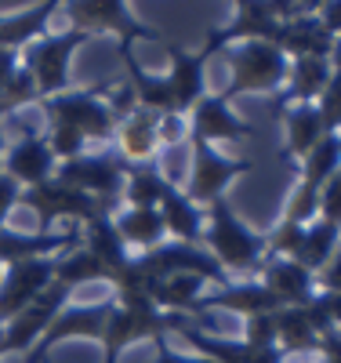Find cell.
<instances>
[{
    "label": "cell",
    "mask_w": 341,
    "mask_h": 363,
    "mask_svg": "<svg viewBox=\"0 0 341 363\" xmlns=\"http://www.w3.org/2000/svg\"><path fill=\"white\" fill-rule=\"evenodd\" d=\"M203 251L218 262L229 277L233 272H258L265 255V236L243 225L240 215L229 207V200H214L203 207Z\"/></svg>",
    "instance_id": "cell-1"
},
{
    "label": "cell",
    "mask_w": 341,
    "mask_h": 363,
    "mask_svg": "<svg viewBox=\"0 0 341 363\" xmlns=\"http://www.w3.org/2000/svg\"><path fill=\"white\" fill-rule=\"evenodd\" d=\"M229 69L233 80L222 91V99L233 106V99L240 95H280V87L287 84L291 58L272 40H243L229 48Z\"/></svg>",
    "instance_id": "cell-2"
},
{
    "label": "cell",
    "mask_w": 341,
    "mask_h": 363,
    "mask_svg": "<svg viewBox=\"0 0 341 363\" xmlns=\"http://www.w3.org/2000/svg\"><path fill=\"white\" fill-rule=\"evenodd\" d=\"M106 84L99 87H77V91H62V95L40 99V109L51 116V124L73 128L87 142H113L116 135V116L102 99Z\"/></svg>",
    "instance_id": "cell-3"
},
{
    "label": "cell",
    "mask_w": 341,
    "mask_h": 363,
    "mask_svg": "<svg viewBox=\"0 0 341 363\" xmlns=\"http://www.w3.org/2000/svg\"><path fill=\"white\" fill-rule=\"evenodd\" d=\"M73 22V29L87 37H99V33H113L120 37V48H131L135 40H160L164 44V33L160 29L145 26L131 4L123 0H73V4H62Z\"/></svg>",
    "instance_id": "cell-4"
},
{
    "label": "cell",
    "mask_w": 341,
    "mask_h": 363,
    "mask_svg": "<svg viewBox=\"0 0 341 363\" xmlns=\"http://www.w3.org/2000/svg\"><path fill=\"white\" fill-rule=\"evenodd\" d=\"M247 171H251V160H233V157L218 153L214 145L189 138V178H185L181 193L196 207H207L214 200H222L225 189Z\"/></svg>",
    "instance_id": "cell-5"
},
{
    "label": "cell",
    "mask_w": 341,
    "mask_h": 363,
    "mask_svg": "<svg viewBox=\"0 0 341 363\" xmlns=\"http://www.w3.org/2000/svg\"><path fill=\"white\" fill-rule=\"evenodd\" d=\"M18 203H29L40 215V233H51V225L58 218H69V225H87L91 218H99V215H113L102 200L87 196V193L66 186V182H58V178H47V182H40V186H33V189H22Z\"/></svg>",
    "instance_id": "cell-6"
},
{
    "label": "cell",
    "mask_w": 341,
    "mask_h": 363,
    "mask_svg": "<svg viewBox=\"0 0 341 363\" xmlns=\"http://www.w3.org/2000/svg\"><path fill=\"white\" fill-rule=\"evenodd\" d=\"M55 178L66 182V186L87 193L102 200L113 215L120 207V193H123V178H128V164L120 157H109V153H84L77 160H66L55 167Z\"/></svg>",
    "instance_id": "cell-7"
},
{
    "label": "cell",
    "mask_w": 341,
    "mask_h": 363,
    "mask_svg": "<svg viewBox=\"0 0 341 363\" xmlns=\"http://www.w3.org/2000/svg\"><path fill=\"white\" fill-rule=\"evenodd\" d=\"M91 37L80 33V29H66V33H55V37H40L26 55V69L29 77L37 80V91L44 99L51 95H62L69 91V58L77 48H84Z\"/></svg>",
    "instance_id": "cell-8"
},
{
    "label": "cell",
    "mask_w": 341,
    "mask_h": 363,
    "mask_svg": "<svg viewBox=\"0 0 341 363\" xmlns=\"http://www.w3.org/2000/svg\"><path fill=\"white\" fill-rule=\"evenodd\" d=\"M69 287L51 284L44 294H37L29 306L0 327V356L4 352H33V345L44 338V330L55 323V316L69 306Z\"/></svg>",
    "instance_id": "cell-9"
},
{
    "label": "cell",
    "mask_w": 341,
    "mask_h": 363,
    "mask_svg": "<svg viewBox=\"0 0 341 363\" xmlns=\"http://www.w3.org/2000/svg\"><path fill=\"white\" fill-rule=\"evenodd\" d=\"M276 26H280V0H240V4H233V22L214 26L200 51L211 58V55L225 51L229 44L272 40Z\"/></svg>",
    "instance_id": "cell-10"
},
{
    "label": "cell",
    "mask_w": 341,
    "mask_h": 363,
    "mask_svg": "<svg viewBox=\"0 0 341 363\" xmlns=\"http://www.w3.org/2000/svg\"><path fill=\"white\" fill-rule=\"evenodd\" d=\"M135 258H138V265L149 272V277H157V280L174 277V272H193V277H200V280H207L214 287L233 284L229 272L214 262L203 247H193V244H174V240H164L160 247H152L145 255H135Z\"/></svg>",
    "instance_id": "cell-11"
},
{
    "label": "cell",
    "mask_w": 341,
    "mask_h": 363,
    "mask_svg": "<svg viewBox=\"0 0 341 363\" xmlns=\"http://www.w3.org/2000/svg\"><path fill=\"white\" fill-rule=\"evenodd\" d=\"M109 313H113V298L91 301V306H66V309L55 316V323L44 330V338L33 345V356H29L26 363H44L47 349H55L58 342H69V338L102 342L106 323H109Z\"/></svg>",
    "instance_id": "cell-12"
},
{
    "label": "cell",
    "mask_w": 341,
    "mask_h": 363,
    "mask_svg": "<svg viewBox=\"0 0 341 363\" xmlns=\"http://www.w3.org/2000/svg\"><path fill=\"white\" fill-rule=\"evenodd\" d=\"M55 284V258H29L15 262L8 277H0V327L15 320L37 294Z\"/></svg>",
    "instance_id": "cell-13"
},
{
    "label": "cell",
    "mask_w": 341,
    "mask_h": 363,
    "mask_svg": "<svg viewBox=\"0 0 341 363\" xmlns=\"http://www.w3.org/2000/svg\"><path fill=\"white\" fill-rule=\"evenodd\" d=\"M276 349L284 356H294V352H316L323 335H330V323L323 316V309L316 306V298L308 306H284L276 309Z\"/></svg>",
    "instance_id": "cell-14"
},
{
    "label": "cell",
    "mask_w": 341,
    "mask_h": 363,
    "mask_svg": "<svg viewBox=\"0 0 341 363\" xmlns=\"http://www.w3.org/2000/svg\"><path fill=\"white\" fill-rule=\"evenodd\" d=\"M164 51H167V58H171L167 84H171L174 113H178V116H189V109L207 95V77H203L207 55H203V51H189V48L174 44V40H164Z\"/></svg>",
    "instance_id": "cell-15"
},
{
    "label": "cell",
    "mask_w": 341,
    "mask_h": 363,
    "mask_svg": "<svg viewBox=\"0 0 341 363\" xmlns=\"http://www.w3.org/2000/svg\"><path fill=\"white\" fill-rule=\"evenodd\" d=\"M174 335L185 338L200 356H207L211 363H284L280 349H255L247 342H233V338H214L207 330H200L193 323V316H181Z\"/></svg>",
    "instance_id": "cell-16"
},
{
    "label": "cell",
    "mask_w": 341,
    "mask_h": 363,
    "mask_svg": "<svg viewBox=\"0 0 341 363\" xmlns=\"http://www.w3.org/2000/svg\"><path fill=\"white\" fill-rule=\"evenodd\" d=\"M251 135H255L251 124H243L222 95H203L189 109V138H196V142H207V145H214V142H243Z\"/></svg>",
    "instance_id": "cell-17"
},
{
    "label": "cell",
    "mask_w": 341,
    "mask_h": 363,
    "mask_svg": "<svg viewBox=\"0 0 341 363\" xmlns=\"http://www.w3.org/2000/svg\"><path fill=\"white\" fill-rule=\"evenodd\" d=\"M272 44L287 58H327L330 62V51H334V37L323 29L316 11H298V15L284 18L272 33Z\"/></svg>",
    "instance_id": "cell-18"
},
{
    "label": "cell",
    "mask_w": 341,
    "mask_h": 363,
    "mask_svg": "<svg viewBox=\"0 0 341 363\" xmlns=\"http://www.w3.org/2000/svg\"><path fill=\"white\" fill-rule=\"evenodd\" d=\"M160 120L157 113H145V109H131L128 116L116 120V149H120V160L123 164H152L160 153Z\"/></svg>",
    "instance_id": "cell-19"
},
{
    "label": "cell",
    "mask_w": 341,
    "mask_h": 363,
    "mask_svg": "<svg viewBox=\"0 0 341 363\" xmlns=\"http://www.w3.org/2000/svg\"><path fill=\"white\" fill-rule=\"evenodd\" d=\"M262 287L284 306H308L316 298V272L301 269L294 258H265L262 262Z\"/></svg>",
    "instance_id": "cell-20"
},
{
    "label": "cell",
    "mask_w": 341,
    "mask_h": 363,
    "mask_svg": "<svg viewBox=\"0 0 341 363\" xmlns=\"http://www.w3.org/2000/svg\"><path fill=\"white\" fill-rule=\"evenodd\" d=\"M0 167H4V174L15 178L18 186L33 189V186H40V182L55 178L58 160H55V153L47 149V138L26 135L22 142H15V145L8 149V157H4V164H0Z\"/></svg>",
    "instance_id": "cell-21"
},
{
    "label": "cell",
    "mask_w": 341,
    "mask_h": 363,
    "mask_svg": "<svg viewBox=\"0 0 341 363\" xmlns=\"http://www.w3.org/2000/svg\"><path fill=\"white\" fill-rule=\"evenodd\" d=\"M160 222H164V233L174 240V244H193V247H203V207H196L189 196L181 193V186H171L164 189L160 203Z\"/></svg>",
    "instance_id": "cell-22"
},
{
    "label": "cell",
    "mask_w": 341,
    "mask_h": 363,
    "mask_svg": "<svg viewBox=\"0 0 341 363\" xmlns=\"http://www.w3.org/2000/svg\"><path fill=\"white\" fill-rule=\"evenodd\" d=\"M211 309H225V313H236L243 320H251V316H262V313H276L280 301H276L258 280H240V284L218 287L211 298H200V316L211 313Z\"/></svg>",
    "instance_id": "cell-23"
},
{
    "label": "cell",
    "mask_w": 341,
    "mask_h": 363,
    "mask_svg": "<svg viewBox=\"0 0 341 363\" xmlns=\"http://www.w3.org/2000/svg\"><path fill=\"white\" fill-rule=\"evenodd\" d=\"M120 58H123V69H128V87L135 95V106L145 109V113H157V116H178L167 77L164 73H149L131 55V48H120Z\"/></svg>",
    "instance_id": "cell-24"
},
{
    "label": "cell",
    "mask_w": 341,
    "mask_h": 363,
    "mask_svg": "<svg viewBox=\"0 0 341 363\" xmlns=\"http://www.w3.org/2000/svg\"><path fill=\"white\" fill-rule=\"evenodd\" d=\"M330 62L327 58H291V69H287V84L280 87L276 95V113L287 109V106H298V102H316L323 95V87L330 80Z\"/></svg>",
    "instance_id": "cell-25"
},
{
    "label": "cell",
    "mask_w": 341,
    "mask_h": 363,
    "mask_svg": "<svg viewBox=\"0 0 341 363\" xmlns=\"http://www.w3.org/2000/svg\"><path fill=\"white\" fill-rule=\"evenodd\" d=\"M80 247L95 258L102 269H109V277H116V272L131 262V251L120 240V233L113 225V215H99V218H91L87 225H80Z\"/></svg>",
    "instance_id": "cell-26"
},
{
    "label": "cell",
    "mask_w": 341,
    "mask_h": 363,
    "mask_svg": "<svg viewBox=\"0 0 341 363\" xmlns=\"http://www.w3.org/2000/svg\"><path fill=\"white\" fill-rule=\"evenodd\" d=\"M113 225H116L120 240L128 244V251L135 247L138 255L160 247L164 240H167L157 207H123V211H116V215H113Z\"/></svg>",
    "instance_id": "cell-27"
},
{
    "label": "cell",
    "mask_w": 341,
    "mask_h": 363,
    "mask_svg": "<svg viewBox=\"0 0 341 363\" xmlns=\"http://www.w3.org/2000/svg\"><path fill=\"white\" fill-rule=\"evenodd\" d=\"M280 113L287 120V124H284L287 128V157L294 164H301L308 153H313V145L327 135L323 131V120L316 113V102H298V106H287Z\"/></svg>",
    "instance_id": "cell-28"
},
{
    "label": "cell",
    "mask_w": 341,
    "mask_h": 363,
    "mask_svg": "<svg viewBox=\"0 0 341 363\" xmlns=\"http://www.w3.org/2000/svg\"><path fill=\"white\" fill-rule=\"evenodd\" d=\"M207 280L193 277V272H174L164 277L152 287V301H157L160 313H174V316H200V291Z\"/></svg>",
    "instance_id": "cell-29"
},
{
    "label": "cell",
    "mask_w": 341,
    "mask_h": 363,
    "mask_svg": "<svg viewBox=\"0 0 341 363\" xmlns=\"http://www.w3.org/2000/svg\"><path fill=\"white\" fill-rule=\"evenodd\" d=\"M58 8H62L58 0H47V4H33V8H26V11L4 15V18H0V48L15 51L18 44H29L33 37L40 40L44 29H47V22H51V15H55Z\"/></svg>",
    "instance_id": "cell-30"
},
{
    "label": "cell",
    "mask_w": 341,
    "mask_h": 363,
    "mask_svg": "<svg viewBox=\"0 0 341 363\" xmlns=\"http://www.w3.org/2000/svg\"><path fill=\"white\" fill-rule=\"evenodd\" d=\"M167 186L171 182H167V174L157 164H128L120 203H128V207H157Z\"/></svg>",
    "instance_id": "cell-31"
},
{
    "label": "cell",
    "mask_w": 341,
    "mask_h": 363,
    "mask_svg": "<svg viewBox=\"0 0 341 363\" xmlns=\"http://www.w3.org/2000/svg\"><path fill=\"white\" fill-rule=\"evenodd\" d=\"M337 244H341V229L323 222V218H316V222L305 225V236H301V244L294 251V262L301 269H308V272H320L330 262V255L337 251Z\"/></svg>",
    "instance_id": "cell-32"
},
{
    "label": "cell",
    "mask_w": 341,
    "mask_h": 363,
    "mask_svg": "<svg viewBox=\"0 0 341 363\" xmlns=\"http://www.w3.org/2000/svg\"><path fill=\"white\" fill-rule=\"evenodd\" d=\"M109 269H102L95 258H91L84 247H73L66 255L55 258V284L62 287H84V284H109Z\"/></svg>",
    "instance_id": "cell-33"
},
{
    "label": "cell",
    "mask_w": 341,
    "mask_h": 363,
    "mask_svg": "<svg viewBox=\"0 0 341 363\" xmlns=\"http://www.w3.org/2000/svg\"><path fill=\"white\" fill-rule=\"evenodd\" d=\"M341 167V135H323L316 145H313V153H308L301 160V186L308 189H316Z\"/></svg>",
    "instance_id": "cell-34"
},
{
    "label": "cell",
    "mask_w": 341,
    "mask_h": 363,
    "mask_svg": "<svg viewBox=\"0 0 341 363\" xmlns=\"http://www.w3.org/2000/svg\"><path fill=\"white\" fill-rule=\"evenodd\" d=\"M37 95H40V91H37V80L29 77V69L22 66L4 87H0V116H4V113H15L18 106L37 102Z\"/></svg>",
    "instance_id": "cell-35"
},
{
    "label": "cell",
    "mask_w": 341,
    "mask_h": 363,
    "mask_svg": "<svg viewBox=\"0 0 341 363\" xmlns=\"http://www.w3.org/2000/svg\"><path fill=\"white\" fill-rule=\"evenodd\" d=\"M301 236H305V225L280 218V222L272 225V233H265V255L269 258H294Z\"/></svg>",
    "instance_id": "cell-36"
},
{
    "label": "cell",
    "mask_w": 341,
    "mask_h": 363,
    "mask_svg": "<svg viewBox=\"0 0 341 363\" xmlns=\"http://www.w3.org/2000/svg\"><path fill=\"white\" fill-rule=\"evenodd\" d=\"M316 113L323 120V131L327 135H341V69L330 73L323 95L316 99Z\"/></svg>",
    "instance_id": "cell-37"
},
{
    "label": "cell",
    "mask_w": 341,
    "mask_h": 363,
    "mask_svg": "<svg viewBox=\"0 0 341 363\" xmlns=\"http://www.w3.org/2000/svg\"><path fill=\"white\" fill-rule=\"evenodd\" d=\"M47 138V149L55 153L58 164H66V160H77L84 157V149H87V138L73 128H62V124H51V131L44 135Z\"/></svg>",
    "instance_id": "cell-38"
},
{
    "label": "cell",
    "mask_w": 341,
    "mask_h": 363,
    "mask_svg": "<svg viewBox=\"0 0 341 363\" xmlns=\"http://www.w3.org/2000/svg\"><path fill=\"white\" fill-rule=\"evenodd\" d=\"M284 218H287V222H298V225L316 222V218H320V193H316V189H308V186H301V182H298L294 196L287 200Z\"/></svg>",
    "instance_id": "cell-39"
},
{
    "label": "cell",
    "mask_w": 341,
    "mask_h": 363,
    "mask_svg": "<svg viewBox=\"0 0 341 363\" xmlns=\"http://www.w3.org/2000/svg\"><path fill=\"white\" fill-rule=\"evenodd\" d=\"M240 342L255 345V349H276V316L262 313V316L243 320V338Z\"/></svg>",
    "instance_id": "cell-40"
},
{
    "label": "cell",
    "mask_w": 341,
    "mask_h": 363,
    "mask_svg": "<svg viewBox=\"0 0 341 363\" xmlns=\"http://www.w3.org/2000/svg\"><path fill=\"white\" fill-rule=\"evenodd\" d=\"M320 218L341 229V167L320 186Z\"/></svg>",
    "instance_id": "cell-41"
},
{
    "label": "cell",
    "mask_w": 341,
    "mask_h": 363,
    "mask_svg": "<svg viewBox=\"0 0 341 363\" xmlns=\"http://www.w3.org/2000/svg\"><path fill=\"white\" fill-rule=\"evenodd\" d=\"M316 291H334V294H341V244H337V251L330 255V262L316 272Z\"/></svg>",
    "instance_id": "cell-42"
},
{
    "label": "cell",
    "mask_w": 341,
    "mask_h": 363,
    "mask_svg": "<svg viewBox=\"0 0 341 363\" xmlns=\"http://www.w3.org/2000/svg\"><path fill=\"white\" fill-rule=\"evenodd\" d=\"M22 200V186L15 178H8V174H0V229H4V222H8V215H11V207Z\"/></svg>",
    "instance_id": "cell-43"
},
{
    "label": "cell",
    "mask_w": 341,
    "mask_h": 363,
    "mask_svg": "<svg viewBox=\"0 0 341 363\" xmlns=\"http://www.w3.org/2000/svg\"><path fill=\"white\" fill-rule=\"evenodd\" d=\"M316 18L323 22V29H327L330 37H337L341 33V0H320Z\"/></svg>",
    "instance_id": "cell-44"
},
{
    "label": "cell",
    "mask_w": 341,
    "mask_h": 363,
    "mask_svg": "<svg viewBox=\"0 0 341 363\" xmlns=\"http://www.w3.org/2000/svg\"><path fill=\"white\" fill-rule=\"evenodd\" d=\"M316 306L323 309L327 323H330L334 330H341V294H334V291H316Z\"/></svg>",
    "instance_id": "cell-45"
},
{
    "label": "cell",
    "mask_w": 341,
    "mask_h": 363,
    "mask_svg": "<svg viewBox=\"0 0 341 363\" xmlns=\"http://www.w3.org/2000/svg\"><path fill=\"white\" fill-rule=\"evenodd\" d=\"M185 116H164L160 120V145H174V142H181L185 138Z\"/></svg>",
    "instance_id": "cell-46"
},
{
    "label": "cell",
    "mask_w": 341,
    "mask_h": 363,
    "mask_svg": "<svg viewBox=\"0 0 341 363\" xmlns=\"http://www.w3.org/2000/svg\"><path fill=\"white\" fill-rule=\"evenodd\" d=\"M149 363H211L207 356H181L174 349H167L164 338H157V359H149Z\"/></svg>",
    "instance_id": "cell-47"
},
{
    "label": "cell",
    "mask_w": 341,
    "mask_h": 363,
    "mask_svg": "<svg viewBox=\"0 0 341 363\" xmlns=\"http://www.w3.org/2000/svg\"><path fill=\"white\" fill-rule=\"evenodd\" d=\"M316 352L323 356V363H341V330H330V335H323V342H320Z\"/></svg>",
    "instance_id": "cell-48"
},
{
    "label": "cell",
    "mask_w": 341,
    "mask_h": 363,
    "mask_svg": "<svg viewBox=\"0 0 341 363\" xmlns=\"http://www.w3.org/2000/svg\"><path fill=\"white\" fill-rule=\"evenodd\" d=\"M15 73H18V55L0 48V87H4V84H8Z\"/></svg>",
    "instance_id": "cell-49"
},
{
    "label": "cell",
    "mask_w": 341,
    "mask_h": 363,
    "mask_svg": "<svg viewBox=\"0 0 341 363\" xmlns=\"http://www.w3.org/2000/svg\"><path fill=\"white\" fill-rule=\"evenodd\" d=\"M330 69H341V33L334 37V51H330Z\"/></svg>",
    "instance_id": "cell-50"
},
{
    "label": "cell",
    "mask_w": 341,
    "mask_h": 363,
    "mask_svg": "<svg viewBox=\"0 0 341 363\" xmlns=\"http://www.w3.org/2000/svg\"><path fill=\"white\" fill-rule=\"evenodd\" d=\"M102 363H120V359H109V356H106V359H102Z\"/></svg>",
    "instance_id": "cell-51"
},
{
    "label": "cell",
    "mask_w": 341,
    "mask_h": 363,
    "mask_svg": "<svg viewBox=\"0 0 341 363\" xmlns=\"http://www.w3.org/2000/svg\"><path fill=\"white\" fill-rule=\"evenodd\" d=\"M0 174H4V167H0Z\"/></svg>",
    "instance_id": "cell-52"
}]
</instances>
